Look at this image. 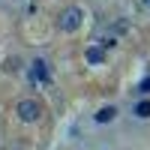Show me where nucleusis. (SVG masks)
<instances>
[{"label":"nucleus","instance_id":"8","mask_svg":"<svg viewBox=\"0 0 150 150\" xmlns=\"http://www.w3.org/2000/svg\"><path fill=\"white\" fill-rule=\"evenodd\" d=\"M144 6H147V9H150V0H144Z\"/></svg>","mask_w":150,"mask_h":150},{"label":"nucleus","instance_id":"6","mask_svg":"<svg viewBox=\"0 0 150 150\" xmlns=\"http://www.w3.org/2000/svg\"><path fill=\"white\" fill-rule=\"evenodd\" d=\"M135 117H141V120H147V117H150V102H147V99L135 105Z\"/></svg>","mask_w":150,"mask_h":150},{"label":"nucleus","instance_id":"7","mask_svg":"<svg viewBox=\"0 0 150 150\" xmlns=\"http://www.w3.org/2000/svg\"><path fill=\"white\" fill-rule=\"evenodd\" d=\"M138 90H141V93H150V78H144V81L138 84Z\"/></svg>","mask_w":150,"mask_h":150},{"label":"nucleus","instance_id":"3","mask_svg":"<svg viewBox=\"0 0 150 150\" xmlns=\"http://www.w3.org/2000/svg\"><path fill=\"white\" fill-rule=\"evenodd\" d=\"M30 81H33V84H42V81H48V72H45V60H36V63L30 66Z\"/></svg>","mask_w":150,"mask_h":150},{"label":"nucleus","instance_id":"2","mask_svg":"<svg viewBox=\"0 0 150 150\" xmlns=\"http://www.w3.org/2000/svg\"><path fill=\"white\" fill-rule=\"evenodd\" d=\"M18 117L24 123H36L42 117V105L36 102V99H21V102H18Z\"/></svg>","mask_w":150,"mask_h":150},{"label":"nucleus","instance_id":"4","mask_svg":"<svg viewBox=\"0 0 150 150\" xmlns=\"http://www.w3.org/2000/svg\"><path fill=\"white\" fill-rule=\"evenodd\" d=\"M114 117H117V108H111V105H105V108L96 111V123H111Z\"/></svg>","mask_w":150,"mask_h":150},{"label":"nucleus","instance_id":"5","mask_svg":"<svg viewBox=\"0 0 150 150\" xmlns=\"http://www.w3.org/2000/svg\"><path fill=\"white\" fill-rule=\"evenodd\" d=\"M87 60H90L93 66H99L105 60V54H102V48H87Z\"/></svg>","mask_w":150,"mask_h":150},{"label":"nucleus","instance_id":"1","mask_svg":"<svg viewBox=\"0 0 150 150\" xmlns=\"http://www.w3.org/2000/svg\"><path fill=\"white\" fill-rule=\"evenodd\" d=\"M81 21H84V9L81 6H66L63 12H60V18H57V27L63 33H75L81 27Z\"/></svg>","mask_w":150,"mask_h":150}]
</instances>
